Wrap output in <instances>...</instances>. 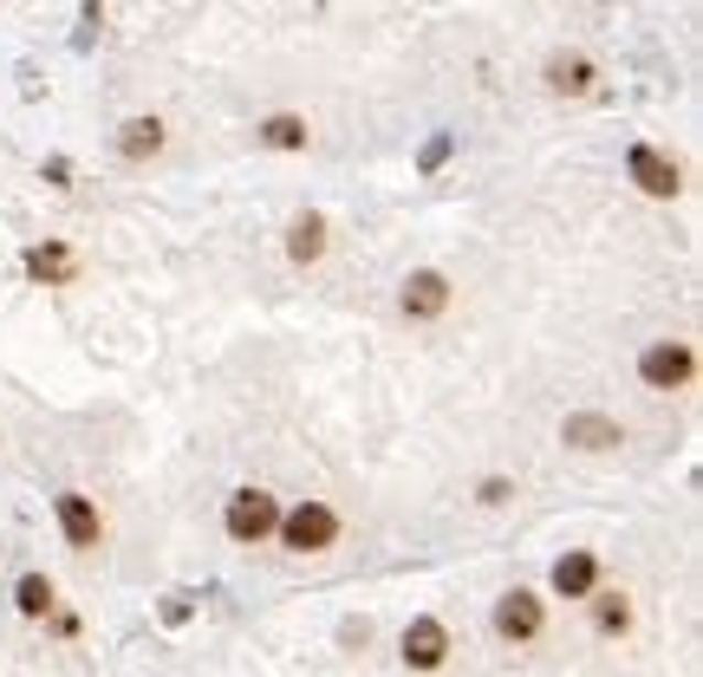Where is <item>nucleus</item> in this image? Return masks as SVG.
Instances as JSON below:
<instances>
[{"instance_id": "obj_1", "label": "nucleus", "mask_w": 703, "mask_h": 677, "mask_svg": "<svg viewBox=\"0 0 703 677\" xmlns=\"http://www.w3.org/2000/svg\"><path fill=\"white\" fill-rule=\"evenodd\" d=\"M339 535H346L339 508H333V502H313V495L293 502V508H281V528H274V541H281L286 554H333Z\"/></svg>"}, {"instance_id": "obj_2", "label": "nucleus", "mask_w": 703, "mask_h": 677, "mask_svg": "<svg viewBox=\"0 0 703 677\" xmlns=\"http://www.w3.org/2000/svg\"><path fill=\"white\" fill-rule=\"evenodd\" d=\"M274 528H281V495L274 488H235L228 502H221V535L235 547H261L274 541Z\"/></svg>"}, {"instance_id": "obj_3", "label": "nucleus", "mask_w": 703, "mask_h": 677, "mask_svg": "<svg viewBox=\"0 0 703 677\" xmlns=\"http://www.w3.org/2000/svg\"><path fill=\"white\" fill-rule=\"evenodd\" d=\"M697 378V345L691 338H651L638 352V385L645 391H684Z\"/></svg>"}, {"instance_id": "obj_4", "label": "nucleus", "mask_w": 703, "mask_h": 677, "mask_svg": "<svg viewBox=\"0 0 703 677\" xmlns=\"http://www.w3.org/2000/svg\"><path fill=\"white\" fill-rule=\"evenodd\" d=\"M489 625H495V638H501V645H534V638L548 632V600H541V593H528V587H508V593L495 600Z\"/></svg>"}, {"instance_id": "obj_5", "label": "nucleus", "mask_w": 703, "mask_h": 677, "mask_svg": "<svg viewBox=\"0 0 703 677\" xmlns=\"http://www.w3.org/2000/svg\"><path fill=\"white\" fill-rule=\"evenodd\" d=\"M450 300H456V287H450V273H443V268H418V273H404V287H398V313H404V320H418V326L443 320V313H450Z\"/></svg>"}, {"instance_id": "obj_6", "label": "nucleus", "mask_w": 703, "mask_h": 677, "mask_svg": "<svg viewBox=\"0 0 703 677\" xmlns=\"http://www.w3.org/2000/svg\"><path fill=\"white\" fill-rule=\"evenodd\" d=\"M450 652H456V645H450V625H443V619H430V612L411 619V625H404V638H398V658H404L411 671H443V665H450Z\"/></svg>"}, {"instance_id": "obj_7", "label": "nucleus", "mask_w": 703, "mask_h": 677, "mask_svg": "<svg viewBox=\"0 0 703 677\" xmlns=\"http://www.w3.org/2000/svg\"><path fill=\"white\" fill-rule=\"evenodd\" d=\"M626 170H632L638 196H651V203L684 196V170H678V157H664V150H651V143H638L632 157H626Z\"/></svg>"}, {"instance_id": "obj_8", "label": "nucleus", "mask_w": 703, "mask_h": 677, "mask_svg": "<svg viewBox=\"0 0 703 677\" xmlns=\"http://www.w3.org/2000/svg\"><path fill=\"white\" fill-rule=\"evenodd\" d=\"M53 515H60V535H66V547H78V554H91V547L105 541V515H98V502H91V495L60 488V495H53Z\"/></svg>"}, {"instance_id": "obj_9", "label": "nucleus", "mask_w": 703, "mask_h": 677, "mask_svg": "<svg viewBox=\"0 0 703 677\" xmlns=\"http://www.w3.org/2000/svg\"><path fill=\"white\" fill-rule=\"evenodd\" d=\"M326 248H333V222H326L320 208H306V215H293V222H286V261H293V268L326 261Z\"/></svg>"}, {"instance_id": "obj_10", "label": "nucleus", "mask_w": 703, "mask_h": 677, "mask_svg": "<svg viewBox=\"0 0 703 677\" xmlns=\"http://www.w3.org/2000/svg\"><path fill=\"white\" fill-rule=\"evenodd\" d=\"M541 85H548L554 98H586V92L599 85V66H593L586 53H548V66H541Z\"/></svg>"}, {"instance_id": "obj_11", "label": "nucleus", "mask_w": 703, "mask_h": 677, "mask_svg": "<svg viewBox=\"0 0 703 677\" xmlns=\"http://www.w3.org/2000/svg\"><path fill=\"white\" fill-rule=\"evenodd\" d=\"M548 580H554L561 600H593V593H599V554H593V547H573V554L554 560Z\"/></svg>"}, {"instance_id": "obj_12", "label": "nucleus", "mask_w": 703, "mask_h": 677, "mask_svg": "<svg viewBox=\"0 0 703 677\" xmlns=\"http://www.w3.org/2000/svg\"><path fill=\"white\" fill-rule=\"evenodd\" d=\"M561 437L573 450H619L626 443V423L619 417H599V410H573L561 423Z\"/></svg>"}, {"instance_id": "obj_13", "label": "nucleus", "mask_w": 703, "mask_h": 677, "mask_svg": "<svg viewBox=\"0 0 703 677\" xmlns=\"http://www.w3.org/2000/svg\"><path fill=\"white\" fill-rule=\"evenodd\" d=\"M163 143H170V125H163V118H125V125H118V157H125V163L163 157Z\"/></svg>"}, {"instance_id": "obj_14", "label": "nucleus", "mask_w": 703, "mask_h": 677, "mask_svg": "<svg viewBox=\"0 0 703 677\" xmlns=\"http://www.w3.org/2000/svg\"><path fill=\"white\" fill-rule=\"evenodd\" d=\"M586 606H593V632H599V638H626V632H632V600H626V593L599 587Z\"/></svg>"}, {"instance_id": "obj_15", "label": "nucleus", "mask_w": 703, "mask_h": 677, "mask_svg": "<svg viewBox=\"0 0 703 677\" xmlns=\"http://www.w3.org/2000/svg\"><path fill=\"white\" fill-rule=\"evenodd\" d=\"M255 137H261L268 150H306V143H313V125H306L300 111H274V118H261Z\"/></svg>"}, {"instance_id": "obj_16", "label": "nucleus", "mask_w": 703, "mask_h": 677, "mask_svg": "<svg viewBox=\"0 0 703 677\" xmlns=\"http://www.w3.org/2000/svg\"><path fill=\"white\" fill-rule=\"evenodd\" d=\"M13 606H20V619H46V612L60 606V593H53V580H46V573H20Z\"/></svg>"}, {"instance_id": "obj_17", "label": "nucleus", "mask_w": 703, "mask_h": 677, "mask_svg": "<svg viewBox=\"0 0 703 677\" xmlns=\"http://www.w3.org/2000/svg\"><path fill=\"white\" fill-rule=\"evenodd\" d=\"M26 268L40 273V280H72V273H78V261H72L66 248H33V255H26Z\"/></svg>"}, {"instance_id": "obj_18", "label": "nucleus", "mask_w": 703, "mask_h": 677, "mask_svg": "<svg viewBox=\"0 0 703 677\" xmlns=\"http://www.w3.org/2000/svg\"><path fill=\"white\" fill-rule=\"evenodd\" d=\"M508 495H515V482H508V475H489V482H483V495H476V502H483V508H501V502H508Z\"/></svg>"}, {"instance_id": "obj_19", "label": "nucleus", "mask_w": 703, "mask_h": 677, "mask_svg": "<svg viewBox=\"0 0 703 677\" xmlns=\"http://www.w3.org/2000/svg\"><path fill=\"white\" fill-rule=\"evenodd\" d=\"M443 157H450V137H430V143H423V170H436Z\"/></svg>"}]
</instances>
